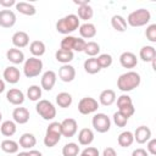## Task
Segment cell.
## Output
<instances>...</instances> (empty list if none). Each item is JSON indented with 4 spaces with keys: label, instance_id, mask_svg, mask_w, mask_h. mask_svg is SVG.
<instances>
[{
    "label": "cell",
    "instance_id": "11a10c76",
    "mask_svg": "<svg viewBox=\"0 0 156 156\" xmlns=\"http://www.w3.org/2000/svg\"><path fill=\"white\" fill-rule=\"evenodd\" d=\"M17 156H28V152L23 151V152H20V154H17Z\"/></svg>",
    "mask_w": 156,
    "mask_h": 156
},
{
    "label": "cell",
    "instance_id": "6da1fadb",
    "mask_svg": "<svg viewBox=\"0 0 156 156\" xmlns=\"http://www.w3.org/2000/svg\"><path fill=\"white\" fill-rule=\"evenodd\" d=\"M140 83H141L140 74L134 71H128L118 77L117 88L123 93H128V91H132L135 88H138L140 85Z\"/></svg>",
    "mask_w": 156,
    "mask_h": 156
},
{
    "label": "cell",
    "instance_id": "f35d334b",
    "mask_svg": "<svg viewBox=\"0 0 156 156\" xmlns=\"http://www.w3.org/2000/svg\"><path fill=\"white\" fill-rule=\"evenodd\" d=\"M96 61H98L100 68L102 69V68H107V67H110V66L112 65L113 58H112V56H111L110 54H100V55H98Z\"/></svg>",
    "mask_w": 156,
    "mask_h": 156
},
{
    "label": "cell",
    "instance_id": "5bb4252c",
    "mask_svg": "<svg viewBox=\"0 0 156 156\" xmlns=\"http://www.w3.org/2000/svg\"><path fill=\"white\" fill-rule=\"evenodd\" d=\"M58 77L62 82L65 83H69L76 78V69L72 65L67 63V65H62L58 69Z\"/></svg>",
    "mask_w": 156,
    "mask_h": 156
},
{
    "label": "cell",
    "instance_id": "3957f363",
    "mask_svg": "<svg viewBox=\"0 0 156 156\" xmlns=\"http://www.w3.org/2000/svg\"><path fill=\"white\" fill-rule=\"evenodd\" d=\"M151 20V13L146 9H138L133 12H130L126 20L127 24L130 27H143L146 26Z\"/></svg>",
    "mask_w": 156,
    "mask_h": 156
},
{
    "label": "cell",
    "instance_id": "484cf974",
    "mask_svg": "<svg viewBox=\"0 0 156 156\" xmlns=\"http://www.w3.org/2000/svg\"><path fill=\"white\" fill-rule=\"evenodd\" d=\"M29 51L32 52V55L34 57H40L45 54L46 46L41 40H33L29 45Z\"/></svg>",
    "mask_w": 156,
    "mask_h": 156
},
{
    "label": "cell",
    "instance_id": "4dcf8cb0",
    "mask_svg": "<svg viewBox=\"0 0 156 156\" xmlns=\"http://www.w3.org/2000/svg\"><path fill=\"white\" fill-rule=\"evenodd\" d=\"M72 95L69 93H66V91H62V93H58L56 95V104L62 107V108H67L72 105Z\"/></svg>",
    "mask_w": 156,
    "mask_h": 156
},
{
    "label": "cell",
    "instance_id": "9f6ffc18",
    "mask_svg": "<svg viewBox=\"0 0 156 156\" xmlns=\"http://www.w3.org/2000/svg\"><path fill=\"white\" fill-rule=\"evenodd\" d=\"M1 118H2V115H1V112H0V122H1Z\"/></svg>",
    "mask_w": 156,
    "mask_h": 156
},
{
    "label": "cell",
    "instance_id": "8992f818",
    "mask_svg": "<svg viewBox=\"0 0 156 156\" xmlns=\"http://www.w3.org/2000/svg\"><path fill=\"white\" fill-rule=\"evenodd\" d=\"M35 110L38 115L45 121H52L56 117V107L49 100H39L35 105Z\"/></svg>",
    "mask_w": 156,
    "mask_h": 156
},
{
    "label": "cell",
    "instance_id": "816d5d0a",
    "mask_svg": "<svg viewBox=\"0 0 156 156\" xmlns=\"http://www.w3.org/2000/svg\"><path fill=\"white\" fill-rule=\"evenodd\" d=\"M28 156H43V154L40 151H38V150L32 149V150L28 151Z\"/></svg>",
    "mask_w": 156,
    "mask_h": 156
},
{
    "label": "cell",
    "instance_id": "f1b7e54d",
    "mask_svg": "<svg viewBox=\"0 0 156 156\" xmlns=\"http://www.w3.org/2000/svg\"><path fill=\"white\" fill-rule=\"evenodd\" d=\"M117 143H118V145L122 146V147H128V146H130V145L134 143V135H133V133L129 132V130L122 132V133L118 135V138H117Z\"/></svg>",
    "mask_w": 156,
    "mask_h": 156
},
{
    "label": "cell",
    "instance_id": "2e32d148",
    "mask_svg": "<svg viewBox=\"0 0 156 156\" xmlns=\"http://www.w3.org/2000/svg\"><path fill=\"white\" fill-rule=\"evenodd\" d=\"M6 99L10 104L12 105H16V106H20L24 102V94L22 90L20 89H16V88H12L10 89L7 93H6Z\"/></svg>",
    "mask_w": 156,
    "mask_h": 156
},
{
    "label": "cell",
    "instance_id": "db71d44e",
    "mask_svg": "<svg viewBox=\"0 0 156 156\" xmlns=\"http://www.w3.org/2000/svg\"><path fill=\"white\" fill-rule=\"evenodd\" d=\"M155 62H156V58H154V60L151 61V65H152V69H154V71H156V65H155Z\"/></svg>",
    "mask_w": 156,
    "mask_h": 156
},
{
    "label": "cell",
    "instance_id": "7402d4cb",
    "mask_svg": "<svg viewBox=\"0 0 156 156\" xmlns=\"http://www.w3.org/2000/svg\"><path fill=\"white\" fill-rule=\"evenodd\" d=\"M116 101V93L112 89H105L99 95V102L104 106H111Z\"/></svg>",
    "mask_w": 156,
    "mask_h": 156
},
{
    "label": "cell",
    "instance_id": "74e56055",
    "mask_svg": "<svg viewBox=\"0 0 156 156\" xmlns=\"http://www.w3.org/2000/svg\"><path fill=\"white\" fill-rule=\"evenodd\" d=\"M77 37L73 35H66L61 43H60V49L62 50H67V51H73V46H74V41H76Z\"/></svg>",
    "mask_w": 156,
    "mask_h": 156
},
{
    "label": "cell",
    "instance_id": "d6986e66",
    "mask_svg": "<svg viewBox=\"0 0 156 156\" xmlns=\"http://www.w3.org/2000/svg\"><path fill=\"white\" fill-rule=\"evenodd\" d=\"M6 58L10 62H12L13 65H20V63L24 62V54L21 49L12 48L6 51Z\"/></svg>",
    "mask_w": 156,
    "mask_h": 156
},
{
    "label": "cell",
    "instance_id": "c3c4849f",
    "mask_svg": "<svg viewBox=\"0 0 156 156\" xmlns=\"http://www.w3.org/2000/svg\"><path fill=\"white\" fill-rule=\"evenodd\" d=\"M132 156H149V154H147V151H146L145 149H141V147H139V149H135V150H133V152H132Z\"/></svg>",
    "mask_w": 156,
    "mask_h": 156
},
{
    "label": "cell",
    "instance_id": "9a60e30c",
    "mask_svg": "<svg viewBox=\"0 0 156 156\" xmlns=\"http://www.w3.org/2000/svg\"><path fill=\"white\" fill-rule=\"evenodd\" d=\"M119 63L124 68H134L138 65L136 55L130 51H124L119 56Z\"/></svg>",
    "mask_w": 156,
    "mask_h": 156
},
{
    "label": "cell",
    "instance_id": "f907efd6",
    "mask_svg": "<svg viewBox=\"0 0 156 156\" xmlns=\"http://www.w3.org/2000/svg\"><path fill=\"white\" fill-rule=\"evenodd\" d=\"M73 2L76 5H78V7L84 6V5H89V0H73Z\"/></svg>",
    "mask_w": 156,
    "mask_h": 156
},
{
    "label": "cell",
    "instance_id": "44dd1931",
    "mask_svg": "<svg viewBox=\"0 0 156 156\" xmlns=\"http://www.w3.org/2000/svg\"><path fill=\"white\" fill-rule=\"evenodd\" d=\"M94 141V132L90 128H83L78 133V143L80 145L88 146Z\"/></svg>",
    "mask_w": 156,
    "mask_h": 156
},
{
    "label": "cell",
    "instance_id": "9c48e42d",
    "mask_svg": "<svg viewBox=\"0 0 156 156\" xmlns=\"http://www.w3.org/2000/svg\"><path fill=\"white\" fill-rule=\"evenodd\" d=\"M78 130V123L74 118H66L61 122V135L66 138H72Z\"/></svg>",
    "mask_w": 156,
    "mask_h": 156
},
{
    "label": "cell",
    "instance_id": "ab89813d",
    "mask_svg": "<svg viewBox=\"0 0 156 156\" xmlns=\"http://www.w3.org/2000/svg\"><path fill=\"white\" fill-rule=\"evenodd\" d=\"M112 118H113V123H115L117 127H119V128L126 127V124L128 123V119H129V118H127L126 116H123V115H122L119 111L115 112Z\"/></svg>",
    "mask_w": 156,
    "mask_h": 156
},
{
    "label": "cell",
    "instance_id": "ac0fdd59",
    "mask_svg": "<svg viewBox=\"0 0 156 156\" xmlns=\"http://www.w3.org/2000/svg\"><path fill=\"white\" fill-rule=\"evenodd\" d=\"M12 44L17 49L26 48L29 44V35L23 30H18L12 35Z\"/></svg>",
    "mask_w": 156,
    "mask_h": 156
},
{
    "label": "cell",
    "instance_id": "b9f144b4",
    "mask_svg": "<svg viewBox=\"0 0 156 156\" xmlns=\"http://www.w3.org/2000/svg\"><path fill=\"white\" fill-rule=\"evenodd\" d=\"M118 111H119L123 116H126L127 118H129V117H132V116L134 115V112H135V107H134L133 104H130V105H126V106L118 107Z\"/></svg>",
    "mask_w": 156,
    "mask_h": 156
},
{
    "label": "cell",
    "instance_id": "30bf717a",
    "mask_svg": "<svg viewBox=\"0 0 156 156\" xmlns=\"http://www.w3.org/2000/svg\"><path fill=\"white\" fill-rule=\"evenodd\" d=\"M17 18H16V15L13 11L9 10V9H5V10H1L0 11V27L2 28H11L15 26Z\"/></svg>",
    "mask_w": 156,
    "mask_h": 156
},
{
    "label": "cell",
    "instance_id": "ba28073f",
    "mask_svg": "<svg viewBox=\"0 0 156 156\" xmlns=\"http://www.w3.org/2000/svg\"><path fill=\"white\" fill-rule=\"evenodd\" d=\"M98 108H99V102H98V100H95L91 96L82 98L78 102V111L82 115L94 113L95 111H98Z\"/></svg>",
    "mask_w": 156,
    "mask_h": 156
},
{
    "label": "cell",
    "instance_id": "4fadbf2b",
    "mask_svg": "<svg viewBox=\"0 0 156 156\" xmlns=\"http://www.w3.org/2000/svg\"><path fill=\"white\" fill-rule=\"evenodd\" d=\"M133 135H134V140L138 144H145L151 139V129L146 126H140L135 129Z\"/></svg>",
    "mask_w": 156,
    "mask_h": 156
},
{
    "label": "cell",
    "instance_id": "8d00e7d4",
    "mask_svg": "<svg viewBox=\"0 0 156 156\" xmlns=\"http://www.w3.org/2000/svg\"><path fill=\"white\" fill-rule=\"evenodd\" d=\"M83 52H85L90 57H95L100 54V45L96 41H88L85 44V49Z\"/></svg>",
    "mask_w": 156,
    "mask_h": 156
},
{
    "label": "cell",
    "instance_id": "f6af8a7d",
    "mask_svg": "<svg viewBox=\"0 0 156 156\" xmlns=\"http://www.w3.org/2000/svg\"><path fill=\"white\" fill-rule=\"evenodd\" d=\"M85 44L87 41L82 38H76V41H74V46H73V51H77V52H82L84 51L85 49Z\"/></svg>",
    "mask_w": 156,
    "mask_h": 156
},
{
    "label": "cell",
    "instance_id": "7dc6e473",
    "mask_svg": "<svg viewBox=\"0 0 156 156\" xmlns=\"http://www.w3.org/2000/svg\"><path fill=\"white\" fill-rule=\"evenodd\" d=\"M102 156H117V152H116V150H115L113 147L107 146V147L104 149V151H102Z\"/></svg>",
    "mask_w": 156,
    "mask_h": 156
},
{
    "label": "cell",
    "instance_id": "e575fe53",
    "mask_svg": "<svg viewBox=\"0 0 156 156\" xmlns=\"http://www.w3.org/2000/svg\"><path fill=\"white\" fill-rule=\"evenodd\" d=\"M41 87L33 84L27 89V98L30 101H39L41 98Z\"/></svg>",
    "mask_w": 156,
    "mask_h": 156
},
{
    "label": "cell",
    "instance_id": "d4e9b609",
    "mask_svg": "<svg viewBox=\"0 0 156 156\" xmlns=\"http://www.w3.org/2000/svg\"><path fill=\"white\" fill-rule=\"evenodd\" d=\"M35 144H37V139L32 133H24L20 136L18 145L23 149H30L32 150L35 146Z\"/></svg>",
    "mask_w": 156,
    "mask_h": 156
},
{
    "label": "cell",
    "instance_id": "5b68a950",
    "mask_svg": "<svg viewBox=\"0 0 156 156\" xmlns=\"http://www.w3.org/2000/svg\"><path fill=\"white\" fill-rule=\"evenodd\" d=\"M43 71V61L39 57H29L24 61L23 65V73L27 78L38 77Z\"/></svg>",
    "mask_w": 156,
    "mask_h": 156
},
{
    "label": "cell",
    "instance_id": "603a6c76",
    "mask_svg": "<svg viewBox=\"0 0 156 156\" xmlns=\"http://www.w3.org/2000/svg\"><path fill=\"white\" fill-rule=\"evenodd\" d=\"M15 6H16V10L24 16H34L37 13V9L33 4H29L26 1H20V2H16Z\"/></svg>",
    "mask_w": 156,
    "mask_h": 156
},
{
    "label": "cell",
    "instance_id": "bcb514c9",
    "mask_svg": "<svg viewBox=\"0 0 156 156\" xmlns=\"http://www.w3.org/2000/svg\"><path fill=\"white\" fill-rule=\"evenodd\" d=\"M146 151H147V154H150V155H156V139L151 138V139L147 141Z\"/></svg>",
    "mask_w": 156,
    "mask_h": 156
},
{
    "label": "cell",
    "instance_id": "52a82bcc",
    "mask_svg": "<svg viewBox=\"0 0 156 156\" xmlns=\"http://www.w3.org/2000/svg\"><path fill=\"white\" fill-rule=\"evenodd\" d=\"M91 124L98 133H106L111 128V119L105 113H96L91 119Z\"/></svg>",
    "mask_w": 156,
    "mask_h": 156
},
{
    "label": "cell",
    "instance_id": "ffe728a7",
    "mask_svg": "<svg viewBox=\"0 0 156 156\" xmlns=\"http://www.w3.org/2000/svg\"><path fill=\"white\" fill-rule=\"evenodd\" d=\"M79 34L82 39H91L96 35V27L90 22H85L79 26Z\"/></svg>",
    "mask_w": 156,
    "mask_h": 156
},
{
    "label": "cell",
    "instance_id": "7bdbcfd3",
    "mask_svg": "<svg viewBox=\"0 0 156 156\" xmlns=\"http://www.w3.org/2000/svg\"><path fill=\"white\" fill-rule=\"evenodd\" d=\"M133 104L132 101V98L127 94H122L121 96L117 98V107H122V106H126V105H130Z\"/></svg>",
    "mask_w": 156,
    "mask_h": 156
},
{
    "label": "cell",
    "instance_id": "277c9868",
    "mask_svg": "<svg viewBox=\"0 0 156 156\" xmlns=\"http://www.w3.org/2000/svg\"><path fill=\"white\" fill-rule=\"evenodd\" d=\"M61 123L58 122H51L45 132L44 136V145L48 147H54L58 141L61 140Z\"/></svg>",
    "mask_w": 156,
    "mask_h": 156
},
{
    "label": "cell",
    "instance_id": "83f0119b",
    "mask_svg": "<svg viewBox=\"0 0 156 156\" xmlns=\"http://www.w3.org/2000/svg\"><path fill=\"white\" fill-rule=\"evenodd\" d=\"M55 57H56V61L57 62H60L62 65H67V63H69L73 60L74 54H73V51H67V50L58 49L55 52Z\"/></svg>",
    "mask_w": 156,
    "mask_h": 156
},
{
    "label": "cell",
    "instance_id": "4316f807",
    "mask_svg": "<svg viewBox=\"0 0 156 156\" xmlns=\"http://www.w3.org/2000/svg\"><path fill=\"white\" fill-rule=\"evenodd\" d=\"M111 26L117 32H126L127 30V22H126V18L121 15H115L112 16L111 18Z\"/></svg>",
    "mask_w": 156,
    "mask_h": 156
},
{
    "label": "cell",
    "instance_id": "7c38bea8",
    "mask_svg": "<svg viewBox=\"0 0 156 156\" xmlns=\"http://www.w3.org/2000/svg\"><path fill=\"white\" fill-rule=\"evenodd\" d=\"M2 77L5 79V82H7L10 84H16L21 79V72L16 66H9L4 69Z\"/></svg>",
    "mask_w": 156,
    "mask_h": 156
},
{
    "label": "cell",
    "instance_id": "ee69618b",
    "mask_svg": "<svg viewBox=\"0 0 156 156\" xmlns=\"http://www.w3.org/2000/svg\"><path fill=\"white\" fill-rule=\"evenodd\" d=\"M79 156H100V152H99V150H98L96 147H94V146H88V147H85V149L80 152Z\"/></svg>",
    "mask_w": 156,
    "mask_h": 156
},
{
    "label": "cell",
    "instance_id": "e0dca14e",
    "mask_svg": "<svg viewBox=\"0 0 156 156\" xmlns=\"http://www.w3.org/2000/svg\"><path fill=\"white\" fill-rule=\"evenodd\" d=\"M12 118L15 123L26 124L29 121V111L26 107H16L12 111Z\"/></svg>",
    "mask_w": 156,
    "mask_h": 156
},
{
    "label": "cell",
    "instance_id": "d6a6232c",
    "mask_svg": "<svg viewBox=\"0 0 156 156\" xmlns=\"http://www.w3.org/2000/svg\"><path fill=\"white\" fill-rule=\"evenodd\" d=\"M17 130V127H16V123L13 121H4L0 126V132L2 135L5 136H12Z\"/></svg>",
    "mask_w": 156,
    "mask_h": 156
},
{
    "label": "cell",
    "instance_id": "7a4b0ae2",
    "mask_svg": "<svg viewBox=\"0 0 156 156\" xmlns=\"http://www.w3.org/2000/svg\"><path fill=\"white\" fill-rule=\"evenodd\" d=\"M79 26H80V23H79L78 16L74 13H69V15L60 18L56 22V30L61 34L69 35V33L77 30L79 28Z\"/></svg>",
    "mask_w": 156,
    "mask_h": 156
},
{
    "label": "cell",
    "instance_id": "60d3db41",
    "mask_svg": "<svg viewBox=\"0 0 156 156\" xmlns=\"http://www.w3.org/2000/svg\"><path fill=\"white\" fill-rule=\"evenodd\" d=\"M145 35H146V39L151 43H156V24L152 23V24H149L146 27V30H145Z\"/></svg>",
    "mask_w": 156,
    "mask_h": 156
},
{
    "label": "cell",
    "instance_id": "f546056e",
    "mask_svg": "<svg viewBox=\"0 0 156 156\" xmlns=\"http://www.w3.org/2000/svg\"><path fill=\"white\" fill-rule=\"evenodd\" d=\"M84 71L89 74H96L101 71V68L96 61V57H90L84 61Z\"/></svg>",
    "mask_w": 156,
    "mask_h": 156
},
{
    "label": "cell",
    "instance_id": "8fae6325",
    "mask_svg": "<svg viewBox=\"0 0 156 156\" xmlns=\"http://www.w3.org/2000/svg\"><path fill=\"white\" fill-rule=\"evenodd\" d=\"M56 79H57V74H56L54 71L49 69V71L44 72L43 76H41V80H40L41 89H44V90H46V91L52 90V88L55 87Z\"/></svg>",
    "mask_w": 156,
    "mask_h": 156
},
{
    "label": "cell",
    "instance_id": "d590c367",
    "mask_svg": "<svg viewBox=\"0 0 156 156\" xmlns=\"http://www.w3.org/2000/svg\"><path fill=\"white\" fill-rule=\"evenodd\" d=\"M79 146L76 143H67L62 147V155L63 156H78L79 155Z\"/></svg>",
    "mask_w": 156,
    "mask_h": 156
},
{
    "label": "cell",
    "instance_id": "836d02e7",
    "mask_svg": "<svg viewBox=\"0 0 156 156\" xmlns=\"http://www.w3.org/2000/svg\"><path fill=\"white\" fill-rule=\"evenodd\" d=\"M78 18L79 20H83V21H88V20H91V17L94 16V10L93 7L89 5H84V6H79L78 7Z\"/></svg>",
    "mask_w": 156,
    "mask_h": 156
},
{
    "label": "cell",
    "instance_id": "f5cc1de1",
    "mask_svg": "<svg viewBox=\"0 0 156 156\" xmlns=\"http://www.w3.org/2000/svg\"><path fill=\"white\" fill-rule=\"evenodd\" d=\"M5 90V82L0 78V93H2Z\"/></svg>",
    "mask_w": 156,
    "mask_h": 156
},
{
    "label": "cell",
    "instance_id": "1f68e13d",
    "mask_svg": "<svg viewBox=\"0 0 156 156\" xmlns=\"http://www.w3.org/2000/svg\"><path fill=\"white\" fill-rule=\"evenodd\" d=\"M0 147H1V150H2L4 152H6V154H16V152L18 151V149H20V145H18V143L15 141V140L5 139V140L1 141Z\"/></svg>",
    "mask_w": 156,
    "mask_h": 156
},
{
    "label": "cell",
    "instance_id": "681fc988",
    "mask_svg": "<svg viewBox=\"0 0 156 156\" xmlns=\"http://www.w3.org/2000/svg\"><path fill=\"white\" fill-rule=\"evenodd\" d=\"M0 5L5 9H10L11 6L16 5V1L15 0H0Z\"/></svg>",
    "mask_w": 156,
    "mask_h": 156
},
{
    "label": "cell",
    "instance_id": "cb8c5ba5",
    "mask_svg": "<svg viewBox=\"0 0 156 156\" xmlns=\"http://www.w3.org/2000/svg\"><path fill=\"white\" fill-rule=\"evenodd\" d=\"M139 57L144 62H151L154 58H156V49L151 45H145L139 51Z\"/></svg>",
    "mask_w": 156,
    "mask_h": 156
}]
</instances>
